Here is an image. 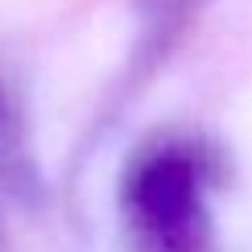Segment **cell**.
Here are the masks:
<instances>
[{"label": "cell", "mask_w": 252, "mask_h": 252, "mask_svg": "<svg viewBox=\"0 0 252 252\" xmlns=\"http://www.w3.org/2000/svg\"><path fill=\"white\" fill-rule=\"evenodd\" d=\"M132 211L165 252H194L203 215L190 161L178 153L149 157L132 178Z\"/></svg>", "instance_id": "obj_1"}]
</instances>
